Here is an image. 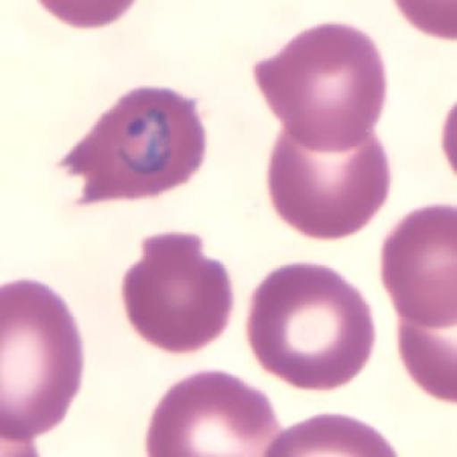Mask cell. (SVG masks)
I'll return each instance as SVG.
<instances>
[{
  "mask_svg": "<svg viewBox=\"0 0 457 457\" xmlns=\"http://www.w3.org/2000/svg\"><path fill=\"white\" fill-rule=\"evenodd\" d=\"M142 252L122 286L136 333L171 353H195L217 340L234 310L223 262L204 255L202 238L193 234L154 235Z\"/></svg>",
  "mask_w": 457,
  "mask_h": 457,
  "instance_id": "obj_6",
  "label": "cell"
},
{
  "mask_svg": "<svg viewBox=\"0 0 457 457\" xmlns=\"http://www.w3.org/2000/svg\"><path fill=\"white\" fill-rule=\"evenodd\" d=\"M390 167L377 136L351 150L319 153L278 136L269 167L276 212L308 238L340 239L357 234L383 208Z\"/></svg>",
  "mask_w": 457,
  "mask_h": 457,
  "instance_id": "obj_7",
  "label": "cell"
},
{
  "mask_svg": "<svg viewBox=\"0 0 457 457\" xmlns=\"http://www.w3.org/2000/svg\"><path fill=\"white\" fill-rule=\"evenodd\" d=\"M395 456L372 427L348 416L322 415L282 431L267 456Z\"/></svg>",
  "mask_w": 457,
  "mask_h": 457,
  "instance_id": "obj_9",
  "label": "cell"
},
{
  "mask_svg": "<svg viewBox=\"0 0 457 457\" xmlns=\"http://www.w3.org/2000/svg\"><path fill=\"white\" fill-rule=\"evenodd\" d=\"M79 327L51 287L16 281L0 290V435L32 453V442L68 415L81 387Z\"/></svg>",
  "mask_w": 457,
  "mask_h": 457,
  "instance_id": "obj_4",
  "label": "cell"
},
{
  "mask_svg": "<svg viewBox=\"0 0 457 457\" xmlns=\"http://www.w3.org/2000/svg\"><path fill=\"white\" fill-rule=\"evenodd\" d=\"M457 211L409 213L385 239L381 279L400 317V353L427 394L456 403Z\"/></svg>",
  "mask_w": 457,
  "mask_h": 457,
  "instance_id": "obj_5",
  "label": "cell"
},
{
  "mask_svg": "<svg viewBox=\"0 0 457 457\" xmlns=\"http://www.w3.org/2000/svg\"><path fill=\"white\" fill-rule=\"evenodd\" d=\"M270 400L234 375L209 370L172 386L151 418L153 457L267 456L279 436Z\"/></svg>",
  "mask_w": 457,
  "mask_h": 457,
  "instance_id": "obj_8",
  "label": "cell"
},
{
  "mask_svg": "<svg viewBox=\"0 0 457 457\" xmlns=\"http://www.w3.org/2000/svg\"><path fill=\"white\" fill-rule=\"evenodd\" d=\"M204 154L206 131L197 99L172 88L139 87L101 114L60 167L83 177L77 204L86 206L157 197L187 183Z\"/></svg>",
  "mask_w": 457,
  "mask_h": 457,
  "instance_id": "obj_3",
  "label": "cell"
},
{
  "mask_svg": "<svg viewBox=\"0 0 457 457\" xmlns=\"http://www.w3.org/2000/svg\"><path fill=\"white\" fill-rule=\"evenodd\" d=\"M255 79L287 135L319 153L363 144L385 107L378 47L368 34L342 23L301 32L256 64Z\"/></svg>",
  "mask_w": 457,
  "mask_h": 457,
  "instance_id": "obj_2",
  "label": "cell"
},
{
  "mask_svg": "<svg viewBox=\"0 0 457 457\" xmlns=\"http://www.w3.org/2000/svg\"><path fill=\"white\" fill-rule=\"evenodd\" d=\"M247 338L269 374L297 389L333 390L370 361L374 319L361 293L333 269L284 265L253 293Z\"/></svg>",
  "mask_w": 457,
  "mask_h": 457,
  "instance_id": "obj_1",
  "label": "cell"
}]
</instances>
